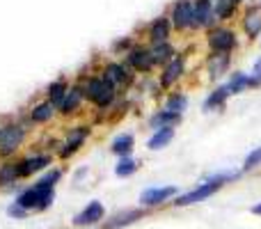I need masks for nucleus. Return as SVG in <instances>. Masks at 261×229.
Segmentation results:
<instances>
[{
  "instance_id": "obj_38",
  "label": "nucleus",
  "mask_w": 261,
  "mask_h": 229,
  "mask_svg": "<svg viewBox=\"0 0 261 229\" xmlns=\"http://www.w3.org/2000/svg\"><path fill=\"white\" fill-rule=\"evenodd\" d=\"M227 3H234V5H241V3H243V0H227Z\"/></svg>"
},
{
  "instance_id": "obj_27",
  "label": "nucleus",
  "mask_w": 261,
  "mask_h": 229,
  "mask_svg": "<svg viewBox=\"0 0 261 229\" xmlns=\"http://www.w3.org/2000/svg\"><path fill=\"white\" fill-rule=\"evenodd\" d=\"M186 106H188V96H186L184 92H172V94L167 96L165 110H170V113L181 115V113H184V110H186Z\"/></svg>"
},
{
  "instance_id": "obj_18",
  "label": "nucleus",
  "mask_w": 261,
  "mask_h": 229,
  "mask_svg": "<svg viewBox=\"0 0 261 229\" xmlns=\"http://www.w3.org/2000/svg\"><path fill=\"white\" fill-rule=\"evenodd\" d=\"M184 71H186V62H184V58H181V55H176V58L165 67V71H163L161 85L163 87H172L181 76H184Z\"/></svg>"
},
{
  "instance_id": "obj_10",
  "label": "nucleus",
  "mask_w": 261,
  "mask_h": 229,
  "mask_svg": "<svg viewBox=\"0 0 261 229\" xmlns=\"http://www.w3.org/2000/svg\"><path fill=\"white\" fill-rule=\"evenodd\" d=\"M126 62L130 64V69H135V71H140V73H147L156 67L151 48H144V46H133L126 53Z\"/></svg>"
},
{
  "instance_id": "obj_13",
  "label": "nucleus",
  "mask_w": 261,
  "mask_h": 229,
  "mask_svg": "<svg viewBox=\"0 0 261 229\" xmlns=\"http://www.w3.org/2000/svg\"><path fill=\"white\" fill-rule=\"evenodd\" d=\"M142 218H144V209H126V211L115 213L110 220H106L101 229H122V227H128L133 222L142 220Z\"/></svg>"
},
{
  "instance_id": "obj_17",
  "label": "nucleus",
  "mask_w": 261,
  "mask_h": 229,
  "mask_svg": "<svg viewBox=\"0 0 261 229\" xmlns=\"http://www.w3.org/2000/svg\"><path fill=\"white\" fill-rule=\"evenodd\" d=\"M243 30H245V35H248L250 39L259 37V32H261V7H259V5H252V7L245 9V14H243Z\"/></svg>"
},
{
  "instance_id": "obj_33",
  "label": "nucleus",
  "mask_w": 261,
  "mask_h": 229,
  "mask_svg": "<svg viewBox=\"0 0 261 229\" xmlns=\"http://www.w3.org/2000/svg\"><path fill=\"white\" fill-rule=\"evenodd\" d=\"M7 216H9V218H14V220H23V218L30 216V211H25L23 207H18L16 202H12V204L7 207Z\"/></svg>"
},
{
  "instance_id": "obj_21",
  "label": "nucleus",
  "mask_w": 261,
  "mask_h": 229,
  "mask_svg": "<svg viewBox=\"0 0 261 229\" xmlns=\"http://www.w3.org/2000/svg\"><path fill=\"white\" fill-rule=\"evenodd\" d=\"M133 149H135V138L130 133L117 135V138L113 140V144H110V151H113L115 156H119V158L130 156V154H133Z\"/></svg>"
},
{
  "instance_id": "obj_35",
  "label": "nucleus",
  "mask_w": 261,
  "mask_h": 229,
  "mask_svg": "<svg viewBox=\"0 0 261 229\" xmlns=\"http://www.w3.org/2000/svg\"><path fill=\"white\" fill-rule=\"evenodd\" d=\"M261 85V58L254 62V69L250 73V87H259Z\"/></svg>"
},
{
  "instance_id": "obj_25",
  "label": "nucleus",
  "mask_w": 261,
  "mask_h": 229,
  "mask_svg": "<svg viewBox=\"0 0 261 229\" xmlns=\"http://www.w3.org/2000/svg\"><path fill=\"white\" fill-rule=\"evenodd\" d=\"M67 92H69V85H67V81H62V78H60V81H53L48 85V92H46V94H48V101L50 104L55 106V108H60V106H62V101H64V96H67Z\"/></svg>"
},
{
  "instance_id": "obj_29",
  "label": "nucleus",
  "mask_w": 261,
  "mask_h": 229,
  "mask_svg": "<svg viewBox=\"0 0 261 229\" xmlns=\"http://www.w3.org/2000/svg\"><path fill=\"white\" fill-rule=\"evenodd\" d=\"M138 165H140V163L135 161V158H130V156L119 158V163L115 165V174L122 176V179H126V176H130V174H135V172H138Z\"/></svg>"
},
{
  "instance_id": "obj_30",
  "label": "nucleus",
  "mask_w": 261,
  "mask_h": 229,
  "mask_svg": "<svg viewBox=\"0 0 261 229\" xmlns=\"http://www.w3.org/2000/svg\"><path fill=\"white\" fill-rule=\"evenodd\" d=\"M236 7L239 5H234V3H227V0H220V3L216 5V16H218V21H229L231 16L236 14Z\"/></svg>"
},
{
  "instance_id": "obj_39",
  "label": "nucleus",
  "mask_w": 261,
  "mask_h": 229,
  "mask_svg": "<svg viewBox=\"0 0 261 229\" xmlns=\"http://www.w3.org/2000/svg\"><path fill=\"white\" fill-rule=\"evenodd\" d=\"M3 131H5V129H3V126H0V140H3Z\"/></svg>"
},
{
  "instance_id": "obj_31",
  "label": "nucleus",
  "mask_w": 261,
  "mask_h": 229,
  "mask_svg": "<svg viewBox=\"0 0 261 229\" xmlns=\"http://www.w3.org/2000/svg\"><path fill=\"white\" fill-rule=\"evenodd\" d=\"M16 179H18L16 163H5V165H0V186H9Z\"/></svg>"
},
{
  "instance_id": "obj_7",
  "label": "nucleus",
  "mask_w": 261,
  "mask_h": 229,
  "mask_svg": "<svg viewBox=\"0 0 261 229\" xmlns=\"http://www.w3.org/2000/svg\"><path fill=\"white\" fill-rule=\"evenodd\" d=\"M106 220V209H103V204L99 202V199H92L90 204H87L85 209H83L81 213H76L73 216V225L76 227H83V229H94L99 222H103Z\"/></svg>"
},
{
  "instance_id": "obj_3",
  "label": "nucleus",
  "mask_w": 261,
  "mask_h": 229,
  "mask_svg": "<svg viewBox=\"0 0 261 229\" xmlns=\"http://www.w3.org/2000/svg\"><path fill=\"white\" fill-rule=\"evenodd\" d=\"M83 90H85V99L92 101L101 110L108 108L115 99V87L103 76H90L85 81V85H83Z\"/></svg>"
},
{
  "instance_id": "obj_8",
  "label": "nucleus",
  "mask_w": 261,
  "mask_h": 229,
  "mask_svg": "<svg viewBox=\"0 0 261 229\" xmlns=\"http://www.w3.org/2000/svg\"><path fill=\"white\" fill-rule=\"evenodd\" d=\"M90 133H92L90 126H73V129L67 133V140L62 142V149L58 151L60 158H71L73 154L85 144V140L90 138Z\"/></svg>"
},
{
  "instance_id": "obj_6",
  "label": "nucleus",
  "mask_w": 261,
  "mask_h": 229,
  "mask_svg": "<svg viewBox=\"0 0 261 229\" xmlns=\"http://www.w3.org/2000/svg\"><path fill=\"white\" fill-rule=\"evenodd\" d=\"M239 39H236V32L229 30V28H213L208 30V46H211L213 53H231L236 48Z\"/></svg>"
},
{
  "instance_id": "obj_15",
  "label": "nucleus",
  "mask_w": 261,
  "mask_h": 229,
  "mask_svg": "<svg viewBox=\"0 0 261 229\" xmlns=\"http://www.w3.org/2000/svg\"><path fill=\"white\" fill-rule=\"evenodd\" d=\"M83 99H85V90H83V85H71V87H69V92H67V96H64L62 106L58 108V113H62V115L78 113Z\"/></svg>"
},
{
  "instance_id": "obj_37",
  "label": "nucleus",
  "mask_w": 261,
  "mask_h": 229,
  "mask_svg": "<svg viewBox=\"0 0 261 229\" xmlns=\"http://www.w3.org/2000/svg\"><path fill=\"white\" fill-rule=\"evenodd\" d=\"M252 213H254V216H261V202H257L252 207Z\"/></svg>"
},
{
  "instance_id": "obj_14",
  "label": "nucleus",
  "mask_w": 261,
  "mask_h": 229,
  "mask_svg": "<svg viewBox=\"0 0 261 229\" xmlns=\"http://www.w3.org/2000/svg\"><path fill=\"white\" fill-rule=\"evenodd\" d=\"M170 32H172L170 16H158L156 21H151V26H149L147 37L151 44H163V41L170 39Z\"/></svg>"
},
{
  "instance_id": "obj_16",
  "label": "nucleus",
  "mask_w": 261,
  "mask_h": 229,
  "mask_svg": "<svg viewBox=\"0 0 261 229\" xmlns=\"http://www.w3.org/2000/svg\"><path fill=\"white\" fill-rule=\"evenodd\" d=\"M101 76H103L113 87H117V85H126V83L130 81L128 69L124 67L122 62H108V64L103 67V73H101Z\"/></svg>"
},
{
  "instance_id": "obj_22",
  "label": "nucleus",
  "mask_w": 261,
  "mask_h": 229,
  "mask_svg": "<svg viewBox=\"0 0 261 229\" xmlns=\"http://www.w3.org/2000/svg\"><path fill=\"white\" fill-rule=\"evenodd\" d=\"M55 113H58V108H55V106L50 104L48 99H46V101H41V104H37L35 108H32L30 119L35 121V124H46V121L53 119Z\"/></svg>"
},
{
  "instance_id": "obj_23",
  "label": "nucleus",
  "mask_w": 261,
  "mask_h": 229,
  "mask_svg": "<svg viewBox=\"0 0 261 229\" xmlns=\"http://www.w3.org/2000/svg\"><path fill=\"white\" fill-rule=\"evenodd\" d=\"M151 55H153V62H156V64H165V67L176 58L174 46H172L170 41H163V44H151Z\"/></svg>"
},
{
  "instance_id": "obj_34",
  "label": "nucleus",
  "mask_w": 261,
  "mask_h": 229,
  "mask_svg": "<svg viewBox=\"0 0 261 229\" xmlns=\"http://www.w3.org/2000/svg\"><path fill=\"white\" fill-rule=\"evenodd\" d=\"M60 179H62V172H60V170H50L48 174H44L39 181H41V184H46V186H53V188H55V184H58Z\"/></svg>"
},
{
  "instance_id": "obj_28",
  "label": "nucleus",
  "mask_w": 261,
  "mask_h": 229,
  "mask_svg": "<svg viewBox=\"0 0 261 229\" xmlns=\"http://www.w3.org/2000/svg\"><path fill=\"white\" fill-rule=\"evenodd\" d=\"M227 92L229 94H239V92H243L245 87H250V76L248 73H241V71H236V73H231V81L227 83Z\"/></svg>"
},
{
  "instance_id": "obj_24",
  "label": "nucleus",
  "mask_w": 261,
  "mask_h": 229,
  "mask_svg": "<svg viewBox=\"0 0 261 229\" xmlns=\"http://www.w3.org/2000/svg\"><path fill=\"white\" fill-rule=\"evenodd\" d=\"M172 138H174V129H158V131H153V135L149 138L147 147L151 149V151H158V149L167 147V144L172 142Z\"/></svg>"
},
{
  "instance_id": "obj_20",
  "label": "nucleus",
  "mask_w": 261,
  "mask_h": 229,
  "mask_svg": "<svg viewBox=\"0 0 261 229\" xmlns=\"http://www.w3.org/2000/svg\"><path fill=\"white\" fill-rule=\"evenodd\" d=\"M179 121H181V115L170 113V110L163 108V110H158L151 119H149V126H151L153 131H158V129H174Z\"/></svg>"
},
{
  "instance_id": "obj_9",
  "label": "nucleus",
  "mask_w": 261,
  "mask_h": 229,
  "mask_svg": "<svg viewBox=\"0 0 261 229\" xmlns=\"http://www.w3.org/2000/svg\"><path fill=\"white\" fill-rule=\"evenodd\" d=\"M3 140H0V156L7 158L16 151L25 140V129L21 126H3Z\"/></svg>"
},
{
  "instance_id": "obj_1",
  "label": "nucleus",
  "mask_w": 261,
  "mask_h": 229,
  "mask_svg": "<svg viewBox=\"0 0 261 229\" xmlns=\"http://www.w3.org/2000/svg\"><path fill=\"white\" fill-rule=\"evenodd\" d=\"M236 179H239V172H220V174H213V176H208V179H204L197 188H193V190H188V193L174 197V202H172V204H174V207H179V209L181 207H193V204H199V202H204V199H208L211 195H216L225 184L236 181Z\"/></svg>"
},
{
  "instance_id": "obj_41",
  "label": "nucleus",
  "mask_w": 261,
  "mask_h": 229,
  "mask_svg": "<svg viewBox=\"0 0 261 229\" xmlns=\"http://www.w3.org/2000/svg\"><path fill=\"white\" fill-rule=\"evenodd\" d=\"M94 229H96V227H94Z\"/></svg>"
},
{
  "instance_id": "obj_12",
  "label": "nucleus",
  "mask_w": 261,
  "mask_h": 229,
  "mask_svg": "<svg viewBox=\"0 0 261 229\" xmlns=\"http://www.w3.org/2000/svg\"><path fill=\"white\" fill-rule=\"evenodd\" d=\"M50 165V156L48 154H37V156H28L23 161H16V174L18 179H25V176L35 174V172L44 170Z\"/></svg>"
},
{
  "instance_id": "obj_11",
  "label": "nucleus",
  "mask_w": 261,
  "mask_h": 229,
  "mask_svg": "<svg viewBox=\"0 0 261 229\" xmlns=\"http://www.w3.org/2000/svg\"><path fill=\"white\" fill-rule=\"evenodd\" d=\"M195 18H193V28H208L213 30V23L218 21L216 9H213L211 0H195Z\"/></svg>"
},
{
  "instance_id": "obj_5",
  "label": "nucleus",
  "mask_w": 261,
  "mask_h": 229,
  "mask_svg": "<svg viewBox=\"0 0 261 229\" xmlns=\"http://www.w3.org/2000/svg\"><path fill=\"white\" fill-rule=\"evenodd\" d=\"M172 197H179V188L176 186H153V188H147L140 193V207L153 209L170 202Z\"/></svg>"
},
{
  "instance_id": "obj_32",
  "label": "nucleus",
  "mask_w": 261,
  "mask_h": 229,
  "mask_svg": "<svg viewBox=\"0 0 261 229\" xmlns=\"http://www.w3.org/2000/svg\"><path fill=\"white\" fill-rule=\"evenodd\" d=\"M259 165H261V147L252 149V151L245 156L243 167H241V170H243V172H250V170H254V167H259Z\"/></svg>"
},
{
  "instance_id": "obj_36",
  "label": "nucleus",
  "mask_w": 261,
  "mask_h": 229,
  "mask_svg": "<svg viewBox=\"0 0 261 229\" xmlns=\"http://www.w3.org/2000/svg\"><path fill=\"white\" fill-rule=\"evenodd\" d=\"M130 48H133V46H130V39H119V41H115V44H113L115 53H119V50H126V53H128Z\"/></svg>"
},
{
  "instance_id": "obj_19",
  "label": "nucleus",
  "mask_w": 261,
  "mask_h": 229,
  "mask_svg": "<svg viewBox=\"0 0 261 229\" xmlns=\"http://www.w3.org/2000/svg\"><path fill=\"white\" fill-rule=\"evenodd\" d=\"M206 67H208V76H211L213 81L225 76L227 69H229V53H213L211 58H208Z\"/></svg>"
},
{
  "instance_id": "obj_2",
  "label": "nucleus",
  "mask_w": 261,
  "mask_h": 229,
  "mask_svg": "<svg viewBox=\"0 0 261 229\" xmlns=\"http://www.w3.org/2000/svg\"><path fill=\"white\" fill-rule=\"evenodd\" d=\"M55 199V188L53 186H46L41 181H37L35 186L21 190L16 197V204L23 207L25 211H46V209L53 204Z\"/></svg>"
},
{
  "instance_id": "obj_40",
  "label": "nucleus",
  "mask_w": 261,
  "mask_h": 229,
  "mask_svg": "<svg viewBox=\"0 0 261 229\" xmlns=\"http://www.w3.org/2000/svg\"><path fill=\"white\" fill-rule=\"evenodd\" d=\"M254 5H259V7H261V0H254Z\"/></svg>"
},
{
  "instance_id": "obj_26",
  "label": "nucleus",
  "mask_w": 261,
  "mask_h": 229,
  "mask_svg": "<svg viewBox=\"0 0 261 229\" xmlns=\"http://www.w3.org/2000/svg\"><path fill=\"white\" fill-rule=\"evenodd\" d=\"M227 96H229V92H227V87H218V90H213L211 94L206 96V101H204V110H216V108H222L227 101Z\"/></svg>"
},
{
  "instance_id": "obj_4",
  "label": "nucleus",
  "mask_w": 261,
  "mask_h": 229,
  "mask_svg": "<svg viewBox=\"0 0 261 229\" xmlns=\"http://www.w3.org/2000/svg\"><path fill=\"white\" fill-rule=\"evenodd\" d=\"M193 18H195V5L193 0H176L170 9V23L174 30L186 32L193 28Z\"/></svg>"
}]
</instances>
